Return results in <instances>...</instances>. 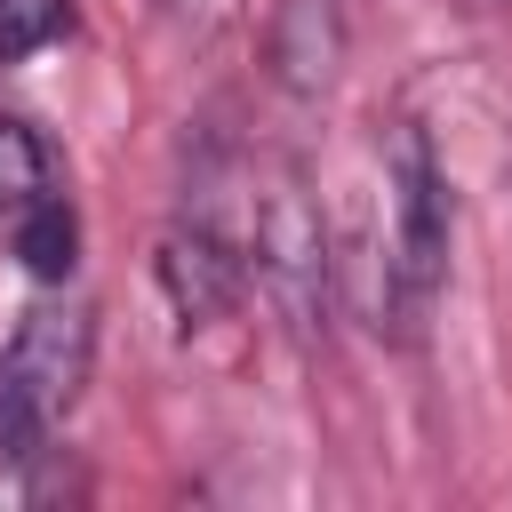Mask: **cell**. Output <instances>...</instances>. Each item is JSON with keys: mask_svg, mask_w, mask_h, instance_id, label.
<instances>
[{"mask_svg": "<svg viewBox=\"0 0 512 512\" xmlns=\"http://www.w3.org/2000/svg\"><path fill=\"white\" fill-rule=\"evenodd\" d=\"M88 312L80 304H32L16 344L0 352V464H32L48 424L80 400L88 384Z\"/></svg>", "mask_w": 512, "mask_h": 512, "instance_id": "1", "label": "cell"}, {"mask_svg": "<svg viewBox=\"0 0 512 512\" xmlns=\"http://www.w3.org/2000/svg\"><path fill=\"white\" fill-rule=\"evenodd\" d=\"M384 192H392V288H400V312H424L432 288H440V264H448V192H440V160L424 144V128H392V152H384Z\"/></svg>", "mask_w": 512, "mask_h": 512, "instance_id": "2", "label": "cell"}, {"mask_svg": "<svg viewBox=\"0 0 512 512\" xmlns=\"http://www.w3.org/2000/svg\"><path fill=\"white\" fill-rule=\"evenodd\" d=\"M248 248H256L264 296H272L296 328H312L320 304H328V232H320V208H312V192H304L296 176H280V184L264 192Z\"/></svg>", "mask_w": 512, "mask_h": 512, "instance_id": "3", "label": "cell"}, {"mask_svg": "<svg viewBox=\"0 0 512 512\" xmlns=\"http://www.w3.org/2000/svg\"><path fill=\"white\" fill-rule=\"evenodd\" d=\"M152 272H160V296L176 304L184 328H208V320H224L240 304V256L224 248L216 224H168Z\"/></svg>", "mask_w": 512, "mask_h": 512, "instance_id": "4", "label": "cell"}, {"mask_svg": "<svg viewBox=\"0 0 512 512\" xmlns=\"http://www.w3.org/2000/svg\"><path fill=\"white\" fill-rule=\"evenodd\" d=\"M264 64L288 96H320L344 64V16L336 0H280L264 24Z\"/></svg>", "mask_w": 512, "mask_h": 512, "instance_id": "5", "label": "cell"}, {"mask_svg": "<svg viewBox=\"0 0 512 512\" xmlns=\"http://www.w3.org/2000/svg\"><path fill=\"white\" fill-rule=\"evenodd\" d=\"M48 192H64V184H56V152H48V136H40L32 120L0 112V216L16 224V216L40 208Z\"/></svg>", "mask_w": 512, "mask_h": 512, "instance_id": "6", "label": "cell"}, {"mask_svg": "<svg viewBox=\"0 0 512 512\" xmlns=\"http://www.w3.org/2000/svg\"><path fill=\"white\" fill-rule=\"evenodd\" d=\"M8 240H16V256H24L32 280H64L72 256H80V216H72L64 192H48L40 208H24V216L8 224Z\"/></svg>", "mask_w": 512, "mask_h": 512, "instance_id": "7", "label": "cell"}, {"mask_svg": "<svg viewBox=\"0 0 512 512\" xmlns=\"http://www.w3.org/2000/svg\"><path fill=\"white\" fill-rule=\"evenodd\" d=\"M64 32H72V0H0V64H24Z\"/></svg>", "mask_w": 512, "mask_h": 512, "instance_id": "8", "label": "cell"}]
</instances>
